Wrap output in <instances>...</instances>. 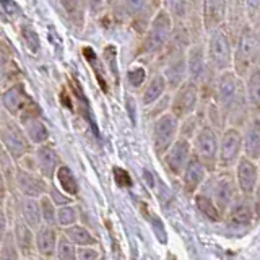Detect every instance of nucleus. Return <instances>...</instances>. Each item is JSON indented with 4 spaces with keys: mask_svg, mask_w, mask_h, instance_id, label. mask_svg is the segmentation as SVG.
Returning <instances> with one entry per match:
<instances>
[{
    "mask_svg": "<svg viewBox=\"0 0 260 260\" xmlns=\"http://www.w3.org/2000/svg\"><path fill=\"white\" fill-rule=\"evenodd\" d=\"M213 101L221 111L224 120H244V124L249 120L246 119V112L249 108L246 83L234 70L224 72L218 77Z\"/></svg>",
    "mask_w": 260,
    "mask_h": 260,
    "instance_id": "1",
    "label": "nucleus"
},
{
    "mask_svg": "<svg viewBox=\"0 0 260 260\" xmlns=\"http://www.w3.org/2000/svg\"><path fill=\"white\" fill-rule=\"evenodd\" d=\"M174 21L165 7H161L153 16L148 28L142 35L140 47H138L137 60L143 63H156L158 59L166 52L173 38Z\"/></svg>",
    "mask_w": 260,
    "mask_h": 260,
    "instance_id": "2",
    "label": "nucleus"
},
{
    "mask_svg": "<svg viewBox=\"0 0 260 260\" xmlns=\"http://www.w3.org/2000/svg\"><path fill=\"white\" fill-rule=\"evenodd\" d=\"M260 63V32L254 24H244L236 36L233 70L241 78H246L249 72Z\"/></svg>",
    "mask_w": 260,
    "mask_h": 260,
    "instance_id": "3",
    "label": "nucleus"
},
{
    "mask_svg": "<svg viewBox=\"0 0 260 260\" xmlns=\"http://www.w3.org/2000/svg\"><path fill=\"white\" fill-rule=\"evenodd\" d=\"M234 43L236 39L233 36V32L228 29L226 24L210 31L205 36L208 65L218 75L233 70Z\"/></svg>",
    "mask_w": 260,
    "mask_h": 260,
    "instance_id": "4",
    "label": "nucleus"
},
{
    "mask_svg": "<svg viewBox=\"0 0 260 260\" xmlns=\"http://www.w3.org/2000/svg\"><path fill=\"white\" fill-rule=\"evenodd\" d=\"M154 67H158V72H161L162 77L166 78L171 91H176L179 86L189 80V75H187V49L169 43L166 52L159 57Z\"/></svg>",
    "mask_w": 260,
    "mask_h": 260,
    "instance_id": "5",
    "label": "nucleus"
},
{
    "mask_svg": "<svg viewBox=\"0 0 260 260\" xmlns=\"http://www.w3.org/2000/svg\"><path fill=\"white\" fill-rule=\"evenodd\" d=\"M117 4L120 16L128 21V24L138 35H143L153 16L159 10L154 0H117Z\"/></svg>",
    "mask_w": 260,
    "mask_h": 260,
    "instance_id": "6",
    "label": "nucleus"
},
{
    "mask_svg": "<svg viewBox=\"0 0 260 260\" xmlns=\"http://www.w3.org/2000/svg\"><path fill=\"white\" fill-rule=\"evenodd\" d=\"M179 130H181V120H179L173 112L168 111L161 114L153 122V146L159 156H165L166 151L173 146V143L179 138Z\"/></svg>",
    "mask_w": 260,
    "mask_h": 260,
    "instance_id": "7",
    "label": "nucleus"
},
{
    "mask_svg": "<svg viewBox=\"0 0 260 260\" xmlns=\"http://www.w3.org/2000/svg\"><path fill=\"white\" fill-rule=\"evenodd\" d=\"M200 103H202V94H200L199 85H195L193 81L187 80L184 85H181L176 91H173L169 111L173 112L179 120H184L197 112Z\"/></svg>",
    "mask_w": 260,
    "mask_h": 260,
    "instance_id": "8",
    "label": "nucleus"
},
{
    "mask_svg": "<svg viewBox=\"0 0 260 260\" xmlns=\"http://www.w3.org/2000/svg\"><path fill=\"white\" fill-rule=\"evenodd\" d=\"M2 143H4V150L16 161L26 158L31 153V146H32L21 124L15 122L12 117L8 120L4 119L2 122Z\"/></svg>",
    "mask_w": 260,
    "mask_h": 260,
    "instance_id": "9",
    "label": "nucleus"
},
{
    "mask_svg": "<svg viewBox=\"0 0 260 260\" xmlns=\"http://www.w3.org/2000/svg\"><path fill=\"white\" fill-rule=\"evenodd\" d=\"M244 156V137L239 127L230 125L223 130L219 137V154H218V168L230 169Z\"/></svg>",
    "mask_w": 260,
    "mask_h": 260,
    "instance_id": "10",
    "label": "nucleus"
},
{
    "mask_svg": "<svg viewBox=\"0 0 260 260\" xmlns=\"http://www.w3.org/2000/svg\"><path fill=\"white\" fill-rule=\"evenodd\" d=\"M193 153L203 161L208 171L218 168L219 138L216 130L210 124H203L193 137Z\"/></svg>",
    "mask_w": 260,
    "mask_h": 260,
    "instance_id": "11",
    "label": "nucleus"
},
{
    "mask_svg": "<svg viewBox=\"0 0 260 260\" xmlns=\"http://www.w3.org/2000/svg\"><path fill=\"white\" fill-rule=\"evenodd\" d=\"M210 73V65L207 59V44L205 39L195 41L187 49V75L195 85H202L203 80Z\"/></svg>",
    "mask_w": 260,
    "mask_h": 260,
    "instance_id": "12",
    "label": "nucleus"
},
{
    "mask_svg": "<svg viewBox=\"0 0 260 260\" xmlns=\"http://www.w3.org/2000/svg\"><path fill=\"white\" fill-rule=\"evenodd\" d=\"M20 124L26 132L29 142L32 145H44L49 140V130L44 125V122L39 119V109L35 103H31L26 109L20 114Z\"/></svg>",
    "mask_w": 260,
    "mask_h": 260,
    "instance_id": "13",
    "label": "nucleus"
},
{
    "mask_svg": "<svg viewBox=\"0 0 260 260\" xmlns=\"http://www.w3.org/2000/svg\"><path fill=\"white\" fill-rule=\"evenodd\" d=\"M192 154H193V146H192L190 140L179 135V138L166 151L162 159H165V165L171 173H173L174 176H181L184 173L187 162L190 161Z\"/></svg>",
    "mask_w": 260,
    "mask_h": 260,
    "instance_id": "14",
    "label": "nucleus"
},
{
    "mask_svg": "<svg viewBox=\"0 0 260 260\" xmlns=\"http://www.w3.org/2000/svg\"><path fill=\"white\" fill-rule=\"evenodd\" d=\"M236 182L242 195L250 197L258 187V166L254 159L242 156L236 165Z\"/></svg>",
    "mask_w": 260,
    "mask_h": 260,
    "instance_id": "15",
    "label": "nucleus"
},
{
    "mask_svg": "<svg viewBox=\"0 0 260 260\" xmlns=\"http://www.w3.org/2000/svg\"><path fill=\"white\" fill-rule=\"evenodd\" d=\"M202 20L205 36L210 31L226 24L228 20V0H200Z\"/></svg>",
    "mask_w": 260,
    "mask_h": 260,
    "instance_id": "16",
    "label": "nucleus"
},
{
    "mask_svg": "<svg viewBox=\"0 0 260 260\" xmlns=\"http://www.w3.org/2000/svg\"><path fill=\"white\" fill-rule=\"evenodd\" d=\"M31 103L32 101H31L29 94L26 93V88H24L23 81L4 89L2 106H4V111L10 117H20V114L26 109Z\"/></svg>",
    "mask_w": 260,
    "mask_h": 260,
    "instance_id": "17",
    "label": "nucleus"
},
{
    "mask_svg": "<svg viewBox=\"0 0 260 260\" xmlns=\"http://www.w3.org/2000/svg\"><path fill=\"white\" fill-rule=\"evenodd\" d=\"M236 179L231 174H221L215 179L213 182V200L216 202V205L219 207L221 211L230 210V207L233 205L234 199L238 197L236 195Z\"/></svg>",
    "mask_w": 260,
    "mask_h": 260,
    "instance_id": "18",
    "label": "nucleus"
},
{
    "mask_svg": "<svg viewBox=\"0 0 260 260\" xmlns=\"http://www.w3.org/2000/svg\"><path fill=\"white\" fill-rule=\"evenodd\" d=\"M171 91L169 85L166 78L162 77L161 72H154L153 75L146 80V83L143 85L142 89V104L145 108H150V106H154L156 103H159L162 98L166 96V93Z\"/></svg>",
    "mask_w": 260,
    "mask_h": 260,
    "instance_id": "19",
    "label": "nucleus"
},
{
    "mask_svg": "<svg viewBox=\"0 0 260 260\" xmlns=\"http://www.w3.org/2000/svg\"><path fill=\"white\" fill-rule=\"evenodd\" d=\"M244 156L254 161L260 159V116H252L244 124Z\"/></svg>",
    "mask_w": 260,
    "mask_h": 260,
    "instance_id": "20",
    "label": "nucleus"
},
{
    "mask_svg": "<svg viewBox=\"0 0 260 260\" xmlns=\"http://www.w3.org/2000/svg\"><path fill=\"white\" fill-rule=\"evenodd\" d=\"M35 161H36V168L39 169V173L46 179L54 177V174H57V171L60 168L59 154H57V151L54 150V146L49 143L36 146Z\"/></svg>",
    "mask_w": 260,
    "mask_h": 260,
    "instance_id": "21",
    "label": "nucleus"
},
{
    "mask_svg": "<svg viewBox=\"0 0 260 260\" xmlns=\"http://www.w3.org/2000/svg\"><path fill=\"white\" fill-rule=\"evenodd\" d=\"M207 166L203 165V161L197 156V154H192L190 161L187 162V166L182 173V182L187 192H197L199 187L205 182V177H207Z\"/></svg>",
    "mask_w": 260,
    "mask_h": 260,
    "instance_id": "22",
    "label": "nucleus"
},
{
    "mask_svg": "<svg viewBox=\"0 0 260 260\" xmlns=\"http://www.w3.org/2000/svg\"><path fill=\"white\" fill-rule=\"evenodd\" d=\"M16 187L21 190L24 197L31 199H41L46 193V184L43 179L36 177L31 171L26 169H18L15 174Z\"/></svg>",
    "mask_w": 260,
    "mask_h": 260,
    "instance_id": "23",
    "label": "nucleus"
},
{
    "mask_svg": "<svg viewBox=\"0 0 260 260\" xmlns=\"http://www.w3.org/2000/svg\"><path fill=\"white\" fill-rule=\"evenodd\" d=\"M230 223L233 226H238V228H244V226H249L252 218L255 216L254 213V205L249 202V197L241 193V197H236L233 205L230 207Z\"/></svg>",
    "mask_w": 260,
    "mask_h": 260,
    "instance_id": "24",
    "label": "nucleus"
},
{
    "mask_svg": "<svg viewBox=\"0 0 260 260\" xmlns=\"http://www.w3.org/2000/svg\"><path fill=\"white\" fill-rule=\"evenodd\" d=\"M247 24L246 18V0H228V20L226 26L233 32V36L239 35V31Z\"/></svg>",
    "mask_w": 260,
    "mask_h": 260,
    "instance_id": "25",
    "label": "nucleus"
},
{
    "mask_svg": "<svg viewBox=\"0 0 260 260\" xmlns=\"http://www.w3.org/2000/svg\"><path fill=\"white\" fill-rule=\"evenodd\" d=\"M59 4L65 16H67V20L73 26L77 29H83L88 15L86 0H59Z\"/></svg>",
    "mask_w": 260,
    "mask_h": 260,
    "instance_id": "26",
    "label": "nucleus"
},
{
    "mask_svg": "<svg viewBox=\"0 0 260 260\" xmlns=\"http://www.w3.org/2000/svg\"><path fill=\"white\" fill-rule=\"evenodd\" d=\"M57 244H59V239H57V234L51 224L41 226L36 231V250L43 257L51 258L54 254H57Z\"/></svg>",
    "mask_w": 260,
    "mask_h": 260,
    "instance_id": "27",
    "label": "nucleus"
},
{
    "mask_svg": "<svg viewBox=\"0 0 260 260\" xmlns=\"http://www.w3.org/2000/svg\"><path fill=\"white\" fill-rule=\"evenodd\" d=\"M20 210H21V218L23 221L26 223L32 231H38L41 226H43V211H41V203L38 199H31V197H24L20 203Z\"/></svg>",
    "mask_w": 260,
    "mask_h": 260,
    "instance_id": "28",
    "label": "nucleus"
},
{
    "mask_svg": "<svg viewBox=\"0 0 260 260\" xmlns=\"http://www.w3.org/2000/svg\"><path fill=\"white\" fill-rule=\"evenodd\" d=\"M244 83H246L250 112L260 116V63L249 72V75L244 78Z\"/></svg>",
    "mask_w": 260,
    "mask_h": 260,
    "instance_id": "29",
    "label": "nucleus"
},
{
    "mask_svg": "<svg viewBox=\"0 0 260 260\" xmlns=\"http://www.w3.org/2000/svg\"><path fill=\"white\" fill-rule=\"evenodd\" d=\"M15 241L18 244L20 250H23L24 254H29V250L32 247H36V234H32V230L24 221L16 223Z\"/></svg>",
    "mask_w": 260,
    "mask_h": 260,
    "instance_id": "30",
    "label": "nucleus"
},
{
    "mask_svg": "<svg viewBox=\"0 0 260 260\" xmlns=\"http://www.w3.org/2000/svg\"><path fill=\"white\" fill-rule=\"evenodd\" d=\"M195 205L200 210V213L203 216H207L210 221H219L221 219L223 211L219 210L213 197H208L205 193H197L195 195Z\"/></svg>",
    "mask_w": 260,
    "mask_h": 260,
    "instance_id": "31",
    "label": "nucleus"
},
{
    "mask_svg": "<svg viewBox=\"0 0 260 260\" xmlns=\"http://www.w3.org/2000/svg\"><path fill=\"white\" fill-rule=\"evenodd\" d=\"M65 236L75 244L77 247H86V246H94L96 239L93 238V234L89 233L85 226L73 224L70 228H65Z\"/></svg>",
    "mask_w": 260,
    "mask_h": 260,
    "instance_id": "32",
    "label": "nucleus"
},
{
    "mask_svg": "<svg viewBox=\"0 0 260 260\" xmlns=\"http://www.w3.org/2000/svg\"><path fill=\"white\" fill-rule=\"evenodd\" d=\"M55 177H57V182H59V185H60V189L65 193H69V195H77L78 193L77 179H75V176H73V173L67 166L62 165L59 168V171H57Z\"/></svg>",
    "mask_w": 260,
    "mask_h": 260,
    "instance_id": "33",
    "label": "nucleus"
},
{
    "mask_svg": "<svg viewBox=\"0 0 260 260\" xmlns=\"http://www.w3.org/2000/svg\"><path fill=\"white\" fill-rule=\"evenodd\" d=\"M75 244H73L67 236L62 234L59 238V244H57V258L59 260H78Z\"/></svg>",
    "mask_w": 260,
    "mask_h": 260,
    "instance_id": "34",
    "label": "nucleus"
},
{
    "mask_svg": "<svg viewBox=\"0 0 260 260\" xmlns=\"http://www.w3.org/2000/svg\"><path fill=\"white\" fill-rule=\"evenodd\" d=\"M20 247L15 241V236L12 233H4L2 238V260H18Z\"/></svg>",
    "mask_w": 260,
    "mask_h": 260,
    "instance_id": "35",
    "label": "nucleus"
},
{
    "mask_svg": "<svg viewBox=\"0 0 260 260\" xmlns=\"http://www.w3.org/2000/svg\"><path fill=\"white\" fill-rule=\"evenodd\" d=\"M77 210L73 207H59L57 208V224L62 226V228H70L77 223Z\"/></svg>",
    "mask_w": 260,
    "mask_h": 260,
    "instance_id": "36",
    "label": "nucleus"
},
{
    "mask_svg": "<svg viewBox=\"0 0 260 260\" xmlns=\"http://www.w3.org/2000/svg\"><path fill=\"white\" fill-rule=\"evenodd\" d=\"M41 203V211H43V218L46 224H52L54 221H57V210L52 205V200L47 197V195H43L39 199Z\"/></svg>",
    "mask_w": 260,
    "mask_h": 260,
    "instance_id": "37",
    "label": "nucleus"
},
{
    "mask_svg": "<svg viewBox=\"0 0 260 260\" xmlns=\"http://www.w3.org/2000/svg\"><path fill=\"white\" fill-rule=\"evenodd\" d=\"M246 18L247 23L260 28V0H246Z\"/></svg>",
    "mask_w": 260,
    "mask_h": 260,
    "instance_id": "38",
    "label": "nucleus"
},
{
    "mask_svg": "<svg viewBox=\"0 0 260 260\" xmlns=\"http://www.w3.org/2000/svg\"><path fill=\"white\" fill-rule=\"evenodd\" d=\"M106 7H108V0H86V8H88V15L91 18H100L104 13Z\"/></svg>",
    "mask_w": 260,
    "mask_h": 260,
    "instance_id": "39",
    "label": "nucleus"
},
{
    "mask_svg": "<svg viewBox=\"0 0 260 260\" xmlns=\"http://www.w3.org/2000/svg\"><path fill=\"white\" fill-rule=\"evenodd\" d=\"M77 254H78V260H98V252L89 246L78 247Z\"/></svg>",
    "mask_w": 260,
    "mask_h": 260,
    "instance_id": "40",
    "label": "nucleus"
},
{
    "mask_svg": "<svg viewBox=\"0 0 260 260\" xmlns=\"http://www.w3.org/2000/svg\"><path fill=\"white\" fill-rule=\"evenodd\" d=\"M114 176H116V181L119 185H130V176L125 173L124 169L116 168L114 169Z\"/></svg>",
    "mask_w": 260,
    "mask_h": 260,
    "instance_id": "41",
    "label": "nucleus"
},
{
    "mask_svg": "<svg viewBox=\"0 0 260 260\" xmlns=\"http://www.w3.org/2000/svg\"><path fill=\"white\" fill-rule=\"evenodd\" d=\"M254 213H255V218H260V184L257 187V190L254 193Z\"/></svg>",
    "mask_w": 260,
    "mask_h": 260,
    "instance_id": "42",
    "label": "nucleus"
},
{
    "mask_svg": "<svg viewBox=\"0 0 260 260\" xmlns=\"http://www.w3.org/2000/svg\"><path fill=\"white\" fill-rule=\"evenodd\" d=\"M162 2H165V0H154V4H156V5H158L159 8L162 7Z\"/></svg>",
    "mask_w": 260,
    "mask_h": 260,
    "instance_id": "43",
    "label": "nucleus"
},
{
    "mask_svg": "<svg viewBox=\"0 0 260 260\" xmlns=\"http://www.w3.org/2000/svg\"><path fill=\"white\" fill-rule=\"evenodd\" d=\"M257 29H258V32H260V28H257Z\"/></svg>",
    "mask_w": 260,
    "mask_h": 260,
    "instance_id": "44",
    "label": "nucleus"
}]
</instances>
